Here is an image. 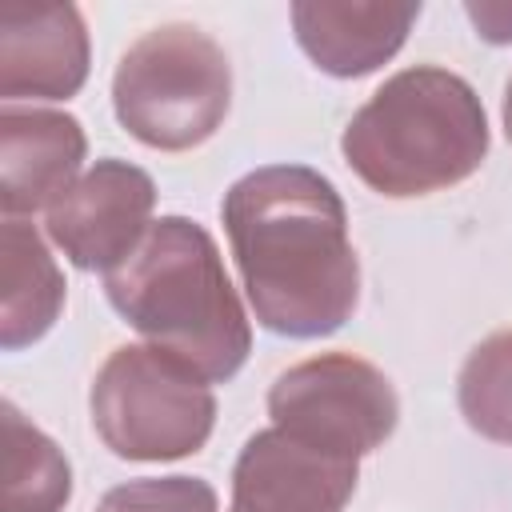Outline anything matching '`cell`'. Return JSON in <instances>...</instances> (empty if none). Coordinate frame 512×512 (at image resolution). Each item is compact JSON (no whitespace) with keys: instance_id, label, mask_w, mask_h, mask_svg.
Instances as JSON below:
<instances>
[{"instance_id":"2e32d148","label":"cell","mask_w":512,"mask_h":512,"mask_svg":"<svg viewBox=\"0 0 512 512\" xmlns=\"http://www.w3.org/2000/svg\"><path fill=\"white\" fill-rule=\"evenodd\" d=\"M464 12L488 44H512V4H468Z\"/></svg>"},{"instance_id":"52a82bcc","label":"cell","mask_w":512,"mask_h":512,"mask_svg":"<svg viewBox=\"0 0 512 512\" xmlns=\"http://www.w3.org/2000/svg\"><path fill=\"white\" fill-rule=\"evenodd\" d=\"M156 184L128 160H96L48 208V240L84 272H112L152 228Z\"/></svg>"},{"instance_id":"9a60e30c","label":"cell","mask_w":512,"mask_h":512,"mask_svg":"<svg viewBox=\"0 0 512 512\" xmlns=\"http://www.w3.org/2000/svg\"><path fill=\"white\" fill-rule=\"evenodd\" d=\"M96 512H216V488L200 476H140L108 488Z\"/></svg>"},{"instance_id":"8fae6325","label":"cell","mask_w":512,"mask_h":512,"mask_svg":"<svg viewBox=\"0 0 512 512\" xmlns=\"http://www.w3.org/2000/svg\"><path fill=\"white\" fill-rule=\"evenodd\" d=\"M420 4L388 0H296L292 28L308 60L340 80L368 76L388 64L416 24Z\"/></svg>"},{"instance_id":"3957f363","label":"cell","mask_w":512,"mask_h":512,"mask_svg":"<svg viewBox=\"0 0 512 512\" xmlns=\"http://www.w3.org/2000/svg\"><path fill=\"white\" fill-rule=\"evenodd\" d=\"M348 168L380 196L408 200L468 180L488 156V116L472 84L416 64L388 76L340 136Z\"/></svg>"},{"instance_id":"4fadbf2b","label":"cell","mask_w":512,"mask_h":512,"mask_svg":"<svg viewBox=\"0 0 512 512\" xmlns=\"http://www.w3.org/2000/svg\"><path fill=\"white\" fill-rule=\"evenodd\" d=\"M0 452V512H60L72 496V468L64 452L28 424L16 404H4Z\"/></svg>"},{"instance_id":"5bb4252c","label":"cell","mask_w":512,"mask_h":512,"mask_svg":"<svg viewBox=\"0 0 512 512\" xmlns=\"http://www.w3.org/2000/svg\"><path fill=\"white\" fill-rule=\"evenodd\" d=\"M460 416L472 432L496 444H512V328L484 336L456 380Z\"/></svg>"},{"instance_id":"ba28073f","label":"cell","mask_w":512,"mask_h":512,"mask_svg":"<svg viewBox=\"0 0 512 512\" xmlns=\"http://www.w3.org/2000/svg\"><path fill=\"white\" fill-rule=\"evenodd\" d=\"M356 480V460L312 448L272 424L240 448L232 512H344Z\"/></svg>"},{"instance_id":"30bf717a","label":"cell","mask_w":512,"mask_h":512,"mask_svg":"<svg viewBox=\"0 0 512 512\" xmlns=\"http://www.w3.org/2000/svg\"><path fill=\"white\" fill-rule=\"evenodd\" d=\"M88 152L84 128L68 112L52 108H4L0 112V208L8 220L52 208L80 176Z\"/></svg>"},{"instance_id":"5b68a950","label":"cell","mask_w":512,"mask_h":512,"mask_svg":"<svg viewBox=\"0 0 512 512\" xmlns=\"http://www.w3.org/2000/svg\"><path fill=\"white\" fill-rule=\"evenodd\" d=\"M92 428L120 460H180L204 448L216 424L208 380L152 344H120L88 392Z\"/></svg>"},{"instance_id":"8992f818","label":"cell","mask_w":512,"mask_h":512,"mask_svg":"<svg viewBox=\"0 0 512 512\" xmlns=\"http://www.w3.org/2000/svg\"><path fill=\"white\" fill-rule=\"evenodd\" d=\"M268 416L280 432L312 448L360 460L392 436L400 400L376 364L352 352H324L276 376Z\"/></svg>"},{"instance_id":"277c9868","label":"cell","mask_w":512,"mask_h":512,"mask_svg":"<svg viewBox=\"0 0 512 512\" xmlns=\"http://www.w3.org/2000/svg\"><path fill=\"white\" fill-rule=\"evenodd\" d=\"M232 64L196 24H160L128 44L112 76V108L128 136L160 152L204 144L228 116Z\"/></svg>"},{"instance_id":"e0dca14e","label":"cell","mask_w":512,"mask_h":512,"mask_svg":"<svg viewBox=\"0 0 512 512\" xmlns=\"http://www.w3.org/2000/svg\"><path fill=\"white\" fill-rule=\"evenodd\" d=\"M504 132H508V140H512V76H508V84H504Z\"/></svg>"},{"instance_id":"7a4b0ae2","label":"cell","mask_w":512,"mask_h":512,"mask_svg":"<svg viewBox=\"0 0 512 512\" xmlns=\"http://www.w3.org/2000/svg\"><path fill=\"white\" fill-rule=\"evenodd\" d=\"M104 292L152 348L180 356L204 380H232L244 368L252 324L204 224L152 220L132 256L104 272Z\"/></svg>"},{"instance_id":"6da1fadb","label":"cell","mask_w":512,"mask_h":512,"mask_svg":"<svg viewBox=\"0 0 512 512\" xmlns=\"http://www.w3.org/2000/svg\"><path fill=\"white\" fill-rule=\"evenodd\" d=\"M220 216L244 296L268 332L316 340L356 312L360 260L328 176L304 164H264L224 192Z\"/></svg>"},{"instance_id":"9c48e42d","label":"cell","mask_w":512,"mask_h":512,"mask_svg":"<svg viewBox=\"0 0 512 512\" xmlns=\"http://www.w3.org/2000/svg\"><path fill=\"white\" fill-rule=\"evenodd\" d=\"M88 80V28L76 4H0V96L68 100Z\"/></svg>"},{"instance_id":"7c38bea8","label":"cell","mask_w":512,"mask_h":512,"mask_svg":"<svg viewBox=\"0 0 512 512\" xmlns=\"http://www.w3.org/2000/svg\"><path fill=\"white\" fill-rule=\"evenodd\" d=\"M64 308V276L24 220H4L0 228V344L8 352L40 340Z\"/></svg>"}]
</instances>
